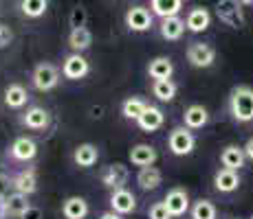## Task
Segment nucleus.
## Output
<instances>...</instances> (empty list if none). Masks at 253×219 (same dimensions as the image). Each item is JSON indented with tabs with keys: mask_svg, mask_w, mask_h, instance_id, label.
<instances>
[{
	"mask_svg": "<svg viewBox=\"0 0 253 219\" xmlns=\"http://www.w3.org/2000/svg\"><path fill=\"white\" fill-rule=\"evenodd\" d=\"M97 160H99V149H97V145L82 143V145H77V147L73 149V162H75L77 167L90 169V167H95L97 164Z\"/></svg>",
	"mask_w": 253,
	"mask_h": 219,
	"instance_id": "nucleus-12",
	"label": "nucleus"
},
{
	"mask_svg": "<svg viewBox=\"0 0 253 219\" xmlns=\"http://www.w3.org/2000/svg\"><path fill=\"white\" fill-rule=\"evenodd\" d=\"M20 219H42V211H40L38 206H29L27 211L22 213Z\"/></svg>",
	"mask_w": 253,
	"mask_h": 219,
	"instance_id": "nucleus-37",
	"label": "nucleus"
},
{
	"mask_svg": "<svg viewBox=\"0 0 253 219\" xmlns=\"http://www.w3.org/2000/svg\"><path fill=\"white\" fill-rule=\"evenodd\" d=\"M183 123H185V127H189V129H203L209 123L207 108L205 105H201V103L189 105V108L185 110V114H183Z\"/></svg>",
	"mask_w": 253,
	"mask_h": 219,
	"instance_id": "nucleus-21",
	"label": "nucleus"
},
{
	"mask_svg": "<svg viewBox=\"0 0 253 219\" xmlns=\"http://www.w3.org/2000/svg\"><path fill=\"white\" fill-rule=\"evenodd\" d=\"M213 187H216L218 193H233L240 187V175H238V171H233V169L222 167L213 175Z\"/></svg>",
	"mask_w": 253,
	"mask_h": 219,
	"instance_id": "nucleus-14",
	"label": "nucleus"
},
{
	"mask_svg": "<svg viewBox=\"0 0 253 219\" xmlns=\"http://www.w3.org/2000/svg\"><path fill=\"white\" fill-rule=\"evenodd\" d=\"M163 123H165L163 110L157 108V105H150V103H148V108L143 110V114H141L139 119H137L139 129H141V131H148V134H152V131L161 129Z\"/></svg>",
	"mask_w": 253,
	"mask_h": 219,
	"instance_id": "nucleus-11",
	"label": "nucleus"
},
{
	"mask_svg": "<svg viewBox=\"0 0 253 219\" xmlns=\"http://www.w3.org/2000/svg\"><path fill=\"white\" fill-rule=\"evenodd\" d=\"M88 72H90V64H88V60H86L82 53L73 51L71 55L64 57V64H62V75H64L66 79L80 81V79H84Z\"/></svg>",
	"mask_w": 253,
	"mask_h": 219,
	"instance_id": "nucleus-7",
	"label": "nucleus"
},
{
	"mask_svg": "<svg viewBox=\"0 0 253 219\" xmlns=\"http://www.w3.org/2000/svg\"><path fill=\"white\" fill-rule=\"evenodd\" d=\"M4 199H7V197H4ZM4 199H2V197H0V219L9 217V215H7V206H4Z\"/></svg>",
	"mask_w": 253,
	"mask_h": 219,
	"instance_id": "nucleus-40",
	"label": "nucleus"
},
{
	"mask_svg": "<svg viewBox=\"0 0 253 219\" xmlns=\"http://www.w3.org/2000/svg\"><path fill=\"white\" fill-rule=\"evenodd\" d=\"M245 154H247V160H253V136L245 143Z\"/></svg>",
	"mask_w": 253,
	"mask_h": 219,
	"instance_id": "nucleus-38",
	"label": "nucleus"
},
{
	"mask_svg": "<svg viewBox=\"0 0 253 219\" xmlns=\"http://www.w3.org/2000/svg\"><path fill=\"white\" fill-rule=\"evenodd\" d=\"M11 180H13V191L27 193V195H31V193L38 191V175L33 169H24V171L13 175Z\"/></svg>",
	"mask_w": 253,
	"mask_h": 219,
	"instance_id": "nucleus-24",
	"label": "nucleus"
},
{
	"mask_svg": "<svg viewBox=\"0 0 253 219\" xmlns=\"http://www.w3.org/2000/svg\"><path fill=\"white\" fill-rule=\"evenodd\" d=\"M11 158L13 160H20V162H29L38 156V143L33 138H27V136H20V138L13 140L11 145Z\"/></svg>",
	"mask_w": 253,
	"mask_h": 219,
	"instance_id": "nucleus-13",
	"label": "nucleus"
},
{
	"mask_svg": "<svg viewBox=\"0 0 253 219\" xmlns=\"http://www.w3.org/2000/svg\"><path fill=\"white\" fill-rule=\"evenodd\" d=\"M163 202H165V206H168V211L172 213V217H183L185 213L189 211V193L181 187L168 191Z\"/></svg>",
	"mask_w": 253,
	"mask_h": 219,
	"instance_id": "nucleus-10",
	"label": "nucleus"
},
{
	"mask_svg": "<svg viewBox=\"0 0 253 219\" xmlns=\"http://www.w3.org/2000/svg\"><path fill=\"white\" fill-rule=\"evenodd\" d=\"M168 147L169 152H172L174 156H189L194 152V147H196V136L192 134V129L189 127H174L172 131H169L168 136Z\"/></svg>",
	"mask_w": 253,
	"mask_h": 219,
	"instance_id": "nucleus-4",
	"label": "nucleus"
},
{
	"mask_svg": "<svg viewBox=\"0 0 253 219\" xmlns=\"http://www.w3.org/2000/svg\"><path fill=\"white\" fill-rule=\"evenodd\" d=\"M185 57H187L189 66L194 68H209L216 62V48L209 46L205 42H192L185 51Z\"/></svg>",
	"mask_w": 253,
	"mask_h": 219,
	"instance_id": "nucleus-5",
	"label": "nucleus"
},
{
	"mask_svg": "<svg viewBox=\"0 0 253 219\" xmlns=\"http://www.w3.org/2000/svg\"><path fill=\"white\" fill-rule=\"evenodd\" d=\"M189 217L192 219H216L218 208H216V204L209 202V199H198V202H194L192 208H189Z\"/></svg>",
	"mask_w": 253,
	"mask_h": 219,
	"instance_id": "nucleus-31",
	"label": "nucleus"
},
{
	"mask_svg": "<svg viewBox=\"0 0 253 219\" xmlns=\"http://www.w3.org/2000/svg\"><path fill=\"white\" fill-rule=\"evenodd\" d=\"M148 108V101L141 99V96H128V99L121 103V114L126 116L128 121H137L143 110Z\"/></svg>",
	"mask_w": 253,
	"mask_h": 219,
	"instance_id": "nucleus-30",
	"label": "nucleus"
},
{
	"mask_svg": "<svg viewBox=\"0 0 253 219\" xmlns=\"http://www.w3.org/2000/svg\"><path fill=\"white\" fill-rule=\"evenodd\" d=\"M31 84L38 92H51L53 88H57V84H60V70H57V66H53L51 62L38 64L33 68Z\"/></svg>",
	"mask_w": 253,
	"mask_h": 219,
	"instance_id": "nucleus-3",
	"label": "nucleus"
},
{
	"mask_svg": "<svg viewBox=\"0 0 253 219\" xmlns=\"http://www.w3.org/2000/svg\"><path fill=\"white\" fill-rule=\"evenodd\" d=\"M13 42V31L4 22H0V48H7Z\"/></svg>",
	"mask_w": 253,
	"mask_h": 219,
	"instance_id": "nucleus-35",
	"label": "nucleus"
},
{
	"mask_svg": "<svg viewBox=\"0 0 253 219\" xmlns=\"http://www.w3.org/2000/svg\"><path fill=\"white\" fill-rule=\"evenodd\" d=\"M185 27L192 33H203L211 27V13L205 7H194L185 18Z\"/></svg>",
	"mask_w": 253,
	"mask_h": 219,
	"instance_id": "nucleus-19",
	"label": "nucleus"
},
{
	"mask_svg": "<svg viewBox=\"0 0 253 219\" xmlns=\"http://www.w3.org/2000/svg\"><path fill=\"white\" fill-rule=\"evenodd\" d=\"M11 188H13V180L9 178V175H4V173H0V197H7L9 193H11Z\"/></svg>",
	"mask_w": 253,
	"mask_h": 219,
	"instance_id": "nucleus-36",
	"label": "nucleus"
},
{
	"mask_svg": "<svg viewBox=\"0 0 253 219\" xmlns=\"http://www.w3.org/2000/svg\"><path fill=\"white\" fill-rule=\"evenodd\" d=\"M86 20H88V11H86V7H82V4L73 7V11H71V16H69V24H71V29L86 27Z\"/></svg>",
	"mask_w": 253,
	"mask_h": 219,
	"instance_id": "nucleus-33",
	"label": "nucleus"
},
{
	"mask_svg": "<svg viewBox=\"0 0 253 219\" xmlns=\"http://www.w3.org/2000/svg\"><path fill=\"white\" fill-rule=\"evenodd\" d=\"M249 219H253V215H251V217H249Z\"/></svg>",
	"mask_w": 253,
	"mask_h": 219,
	"instance_id": "nucleus-42",
	"label": "nucleus"
},
{
	"mask_svg": "<svg viewBox=\"0 0 253 219\" xmlns=\"http://www.w3.org/2000/svg\"><path fill=\"white\" fill-rule=\"evenodd\" d=\"M29 101V92L27 88L20 86V84H9L7 90H4V105L11 110H20L27 105Z\"/></svg>",
	"mask_w": 253,
	"mask_h": 219,
	"instance_id": "nucleus-23",
	"label": "nucleus"
},
{
	"mask_svg": "<svg viewBox=\"0 0 253 219\" xmlns=\"http://www.w3.org/2000/svg\"><path fill=\"white\" fill-rule=\"evenodd\" d=\"M20 9L27 18L31 20H38L46 13L48 9V0H20Z\"/></svg>",
	"mask_w": 253,
	"mask_h": 219,
	"instance_id": "nucleus-32",
	"label": "nucleus"
},
{
	"mask_svg": "<svg viewBox=\"0 0 253 219\" xmlns=\"http://www.w3.org/2000/svg\"><path fill=\"white\" fill-rule=\"evenodd\" d=\"M4 206H7V215L9 217H22V213L27 211L31 204H29V195L27 193H20V191H13L9 193L7 199H4Z\"/></svg>",
	"mask_w": 253,
	"mask_h": 219,
	"instance_id": "nucleus-27",
	"label": "nucleus"
},
{
	"mask_svg": "<svg viewBox=\"0 0 253 219\" xmlns=\"http://www.w3.org/2000/svg\"><path fill=\"white\" fill-rule=\"evenodd\" d=\"M247 162V154L245 147L240 145H227L225 149L220 152V164L227 169H233V171H240Z\"/></svg>",
	"mask_w": 253,
	"mask_h": 219,
	"instance_id": "nucleus-16",
	"label": "nucleus"
},
{
	"mask_svg": "<svg viewBox=\"0 0 253 219\" xmlns=\"http://www.w3.org/2000/svg\"><path fill=\"white\" fill-rule=\"evenodd\" d=\"M128 158H130V162H132L134 167H148V164H154V162H157L159 154H157V149H154L152 145L139 143V145H134V147L130 149Z\"/></svg>",
	"mask_w": 253,
	"mask_h": 219,
	"instance_id": "nucleus-18",
	"label": "nucleus"
},
{
	"mask_svg": "<svg viewBox=\"0 0 253 219\" xmlns=\"http://www.w3.org/2000/svg\"><path fill=\"white\" fill-rule=\"evenodd\" d=\"M185 20L181 16H169V18H161V27H159V31H161V37L168 42H178L183 37L185 33Z\"/></svg>",
	"mask_w": 253,
	"mask_h": 219,
	"instance_id": "nucleus-15",
	"label": "nucleus"
},
{
	"mask_svg": "<svg viewBox=\"0 0 253 219\" xmlns=\"http://www.w3.org/2000/svg\"><path fill=\"white\" fill-rule=\"evenodd\" d=\"M88 213H90L88 202L80 195L66 197L64 204H62V215H64V219H86Z\"/></svg>",
	"mask_w": 253,
	"mask_h": 219,
	"instance_id": "nucleus-17",
	"label": "nucleus"
},
{
	"mask_svg": "<svg viewBox=\"0 0 253 219\" xmlns=\"http://www.w3.org/2000/svg\"><path fill=\"white\" fill-rule=\"evenodd\" d=\"M128 180H130V171L124 162H113L108 167H104V171H101V184L106 188H110V191L124 188L128 184Z\"/></svg>",
	"mask_w": 253,
	"mask_h": 219,
	"instance_id": "nucleus-8",
	"label": "nucleus"
},
{
	"mask_svg": "<svg viewBox=\"0 0 253 219\" xmlns=\"http://www.w3.org/2000/svg\"><path fill=\"white\" fill-rule=\"evenodd\" d=\"M245 4L240 0H218L216 2V16L222 24L231 29H242L245 27Z\"/></svg>",
	"mask_w": 253,
	"mask_h": 219,
	"instance_id": "nucleus-2",
	"label": "nucleus"
},
{
	"mask_svg": "<svg viewBox=\"0 0 253 219\" xmlns=\"http://www.w3.org/2000/svg\"><path fill=\"white\" fill-rule=\"evenodd\" d=\"M22 123L27 125L29 129H36V131L46 129L48 123H51V114H48L44 108H40V105H33V108H29L24 112Z\"/></svg>",
	"mask_w": 253,
	"mask_h": 219,
	"instance_id": "nucleus-22",
	"label": "nucleus"
},
{
	"mask_svg": "<svg viewBox=\"0 0 253 219\" xmlns=\"http://www.w3.org/2000/svg\"><path fill=\"white\" fill-rule=\"evenodd\" d=\"M150 219H172V213L168 211V206H165V202H157L150 206V213H148Z\"/></svg>",
	"mask_w": 253,
	"mask_h": 219,
	"instance_id": "nucleus-34",
	"label": "nucleus"
},
{
	"mask_svg": "<svg viewBox=\"0 0 253 219\" xmlns=\"http://www.w3.org/2000/svg\"><path fill=\"white\" fill-rule=\"evenodd\" d=\"M242 4H245V7H249V4H253V0H240Z\"/></svg>",
	"mask_w": 253,
	"mask_h": 219,
	"instance_id": "nucleus-41",
	"label": "nucleus"
},
{
	"mask_svg": "<svg viewBox=\"0 0 253 219\" xmlns=\"http://www.w3.org/2000/svg\"><path fill=\"white\" fill-rule=\"evenodd\" d=\"M110 208H113L115 213H119V215H130V213L137 211V197L126 187L115 188V191L110 193Z\"/></svg>",
	"mask_w": 253,
	"mask_h": 219,
	"instance_id": "nucleus-9",
	"label": "nucleus"
},
{
	"mask_svg": "<svg viewBox=\"0 0 253 219\" xmlns=\"http://www.w3.org/2000/svg\"><path fill=\"white\" fill-rule=\"evenodd\" d=\"M148 75L152 77V79H172L174 75V64L169 57H154L152 62L148 64Z\"/></svg>",
	"mask_w": 253,
	"mask_h": 219,
	"instance_id": "nucleus-25",
	"label": "nucleus"
},
{
	"mask_svg": "<svg viewBox=\"0 0 253 219\" xmlns=\"http://www.w3.org/2000/svg\"><path fill=\"white\" fill-rule=\"evenodd\" d=\"M126 27L130 29L132 33H145L152 29V22H154V13L145 7H130L126 11Z\"/></svg>",
	"mask_w": 253,
	"mask_h": 219,
	"instance_id": "nucleus-6",
	"label": "nucleus"
},
{
	"mask_svg": "<svg viewBox=\"0 0 253 219\" xmlns=\"http://www.w3.org/2000/svg\"><path fill=\"white\" fill-rule=\"evenodd\" d=\"M183 9V0H150V11L159 18L178 16Z\"/></svg>",
	"mask_w": 253,
	"mask_h": 219,
	"instance_id": "nucleus-28",
	"label": "nucleus"
},
{
	"mask_svg": "<svg viewBox=\"0 0 253 219\" xmlns=\"http://www.w3.org/2000/svg\"><path fill=\"white\" fill-rule=\"evenodd\" d=\"M229 114L236 123H251L253 121V88L251 86L231 88Z\"/></svg>",
	"mask_w": 253,
	"mask_h": 219,
	"instance_id": "nucleus-1",
	"label": "nucleus"
},
{
	"mask_svg": "<svg viewBox=\"0 0 253 219\" xmlns=\"http://www.w3.org/2000/svg\"><path fill=\"white\" fill-rule=\"evenodd\" d=\"M90 44H92V33H90V29H86V27L71 29V33H69V46H71L75 53L88 51Z\"/></svg>",
	"mask_w": 253,
	"mask_h": 219,
	"instance_id": "nucleus-26",
	"label": "nucleus"
},
{
	"mask_svg": "<svg viewBox=\"0 0 253 219\" xmlns=\"http://www.w3.org/2000/svg\"><path fill=\"white\" fill-rule=\"evenodd\" d=\"M176 92H178V86L174 84L172 79H154L152 94L157 96L159 101H163V103H169V101H174Z\"/></svg>",
	"mask_w": 253,
	"mask_h": 219,
	"instance_id": "nucleus-29",
	"label": "nucleus"
},
{
	"mask_svg": "<svg viewBox=\"0 0 253 219\" xmlns=\"http://www.w3.org/2000/svg\"><path fill=\"white\" fill-rule=\"evenodd\" d=\"M137 184L143 191H154L163 184V173L161 169H157L154 164H148V167H139L137 173Z\"/></svg>",
	"mask_w": 253,
	"mask_h": 219,
	"instance_id": "nucleus-20",
	"label": "nucleus"
},
{
	"mask_svg": "<svg viewBox=\"0 0 253 219\" xmlns=\"http://www.w3.org/2000/svg\"><path fill=\"white\" fill-rule=\"evenodd\" d=\"M99 219H124V215H119V213H115L113 208H110L108 213H104V215H99Z\"/></svg>",
	"mask_w": 253,
	"mask_h": 219,
	"instance_id": "nucleus-39",
	"label": "nucleus"
}]
</instances>
